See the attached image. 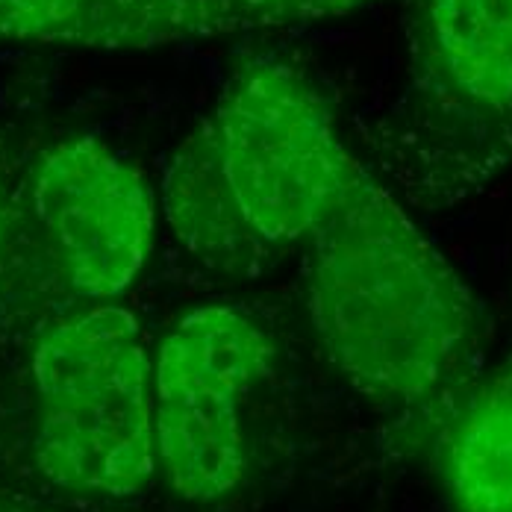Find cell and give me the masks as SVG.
I'll return each instance as SVG.
<instances>
[{
	"instance_id": "cell-1",
	"label": "cell",
	"mask_w": 512,
	"mask_h": 512,
	"mask_svg": "<svg viewBox=\"0 0 512 512\" xmlns=\"http://www.w3.org/2000/svg\"><path fill=\"white\" fill-rule=\"evenodd\" d=\"M368 174L307 71L254 56L171 154L159 204L174 242L201 268L256 277L307 251Z\"/></svg>"
},
{
	"instance_id": "cell-2",
	"label": "cell",
	"mask_w": 512,
	"mask_h": 512,
	"mask_svg": "<svg viewBox=\"0 0 512 512\" xmlns=\"http://www.w3.org/2000/svg\"><path fill=\"white\" fill-rule=\"evenodd\" d=\"M304 301L333 368L377 401L433 395L477 342L457 268L374 174L307 245Z\"/></svg>"
},
{
	"instance_id": "cell-3",
	"label": "cell",
	"mask_w": 512,
	"mask_h": 512,
	"mask_svg": "<svg viewBox=\"0 0 512 512\" xmlns=\"http://www.w3.org/2000/svg\"><path fill=\"white\" fill-rule=\"evenodd\" d=\"M401 42L371 148L407 204L448 209L512 165V0H404Z\"/></svg>"
},
{
	"instance_id": "cell-4",
	"label": "cell",
	"mask_w": 512,
	"mask_h": 512,
	"mask_svg": "<svg viewBox=\"0 0 512 512\" xmlns=\"http://www.w3.org/2000/svg\"><path fill=\"white\" fill-rule=\"evenodd\" d=\"M33 462L92 501H130L159 471L154 354L130 309L86 304L51 318L30 351Z\"/></svg>"
},
{
	"instance_id": "cell-5",
	"label": "cell",
	"mask_w": 512,
	"mask_h": 512,
	"mask_svg": "<svg viewBox=\"0 0 512 512\" xmlns=\"http://www.w3.org/2000/svg\"><path fill=\"white\" fill-rule=\"evenodd\" d=\"M274 345L242 309L186 312L154 354L156 460L189 504L233 495L248 471L245 415L271 368Z\"/></svg>"
},
{
	"instance_id": "cell-6",
	"label": "cell",
	"mask_w": 512,
	"mask_h": 512,
	"mask_svg": "<svg viewBox=\"0 0 512 512\" xmlns=\"http://www.w3.org/2000/svg\"><path fill=\"white\" fill-rule=\"evenodd\" d=\"M148 174L95 136L39 145L27 165V212L51 289L109 304L145 271L156 242Z\"/></svg>"
},
{
	"instance_id": "cell-7",
	"label": "cell",
	"mask_w": 512,
	"mask_h": 512,
	"mask_svg": "<svg viewBox=\"0 0 512 512\" xmlns=\"http://www.w3.org/2000/svg\"><path fill=\"white\" fill-rule=\"evenodd\" d=\"M256 30L218 0H0V42L139 53Z\"/></svg>"
},
{
	"instance_id": "cell-8",
	"label": "cell",
	"mask_w": 512,
	"mask_h": 512,
	"mask_svg": "<svg viewBox=\"0 0 512 512\" xmlns=\"http://www.w3.org/2000/svg\"><path fill=\"white\" fill-rule=\"evenodd\" d=\"M442 474L457 512H512V374L477 392L454 418Z\"/></svg>"
},
{
	"instance_id": "cell-9",
	"label": "cell",
	"mask_w": 512,
	"mask_h": 512,
	"mask_svg": "<svg viewBox=\"0 0 512 512\" xmlns=\"http://www.w3.org/2000/svg\"><path fill=\"white\" fill-rule=\"evenodd\" d=\"M33 145L0 130V304L24 289H51L27 212V165Z\"/></svg>"
},
{
	"instance_id": "cell-10",
	"label": "cell",
	"mask_w": 512,
	"mask_h": 512,
	"mask_svg": "<svg viewBox=\"0 0 512 512\" xmlns=\"http://www.w3.org/2000/svg\"><path fill=\"white\" fill-rule=\"evenodd\" d=\"M218 3L245 15L256 30H268V27H286V24L345 18L359 9H368L377 0H218Z\"/></svg>"
},
{
	"instance_id": "cell-11",
	"label": "cell",
	"mask_w": 512,
	"mask_h": 512,
	"mask_svg": "<svg viewBox=\"0 0 512 512\" xmlns=\"http://www.w3.org/2000/svg\"><path fill=\"white\" fill-rule=\"evenodd\" d=\"M0 512H56V510H48L45 504L30 501V498H24V495L12 492V489H6V486H0Z\"/></svg>"
}]
</instances>
